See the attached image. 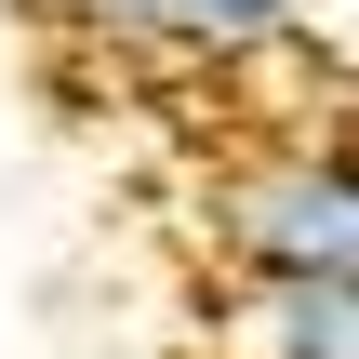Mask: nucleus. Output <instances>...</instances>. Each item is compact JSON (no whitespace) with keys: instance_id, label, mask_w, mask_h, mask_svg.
Returning <instances> with one entry per match:
<instances>
[{"instance_id":"f257e3e1","label":"nucleus","mask_w":359,"mask_h":359,"mask_svg":"<svg viewBox=\"0 0 359 359\" xmlns=\"http://www.w3.org/2000/svg\"><path fill=\"white\" fill-rule=\"evenodd\" d=\"M213 253L253 280V293H306V280H359V173L293 133V147H253L213 173Z\"/></svg>"},{"instance_id":"7ed1b4c3","label":"nucleus","mask_w":359,"mask_h":359,"mask_svg":"<svg viewBox=\"0 0 359 359\" xmlns=\"http://www.w3.org/2000/svg\"><path fill=\"white\" fill-rule=\"evenodd\" d=\"M253 359H359V280L253 293Z\"/></svg>"},{"instance_id":"20e7f679","label":"nucleus","mask_w":359,"mask_h":359,"mask_svg":"<svg viewBox=\"0 0 359 359\" xmlns=\"http://www.w3.org/2000/svg\"><path fill=\"white\" fill-rule=\"evenodd\" d=\"M320 147H333V160H346V173H359V67H346V80H333V107H320Z\"/></svg>"},{"instance_id":"f03ea898","label":"nucleus","mask_w":359,"mask_h":359,"mask_svg":"<svg viewBox=\"0 0 359 359\" xmlns=\"http://www.w3.org/2000/svg\"><path fill=\"white\" fill-rule=\"evenodd\" d=\"M107 40H147V53H200V67H240V53H280L320 0H53Z\"/></svg>"}]
</instances>
